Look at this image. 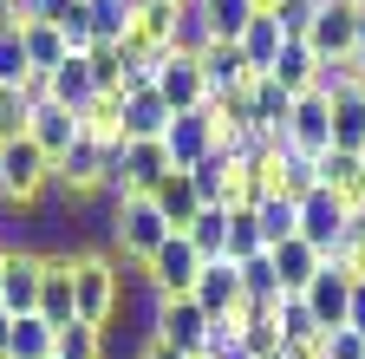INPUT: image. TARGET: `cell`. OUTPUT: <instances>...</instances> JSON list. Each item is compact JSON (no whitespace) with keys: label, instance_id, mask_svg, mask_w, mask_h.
Masks as SVG:
<instances>
[{"label":"cell","instance_id":"cell-46","mask_svg":"<svg viewBox=\"0 0 365 359\" xmlns=\"http://www.w3.org/2000/svg\"><path fill=\"white\" fill-rule=\"evenodd\" d=\"M176 7H182V0H176Z\"/></svg>","mask_w":365,"mask_h":359},{"label":"cell","instance_id":"cell-8","mask_svg":"<svg viewBox=\"0 0 365 359\" xmlns=\"http://www.w3.org/2000/svg\"><path fill=\"white\" fill-rule=\"evenodd\" d=\"M39 288H46V248H14V255H7L0 307H7L14 320H26V313H39Z\"/></svg>","mask_w":365,"mask_h":359},{"label":"cell","instance_id":"cell-30","mask_svg":"<svg viewBox=\"0 0 365 359\" xmlns=\"http://www.w3.org/2000/svg\"><path fill=\"white\" fill-rule=\"evenodd\" d=\"M333 151H346V157L365 151V105L359 98H333Z\"/></svg>","mask_w":365,"mask_h":359},{"label":"cell","instance_id":"cell-35","mask_svg":"<svg viewBox=\"0 0 365 359\" xmlns=\"http://www.w3.org/2000/svg\"><path fill=\"white\" fill-rule=\"evenodd\" d=\"M242 288H248V300H281V275H274V255H255V261L242 268Z\"/></svg>","mask_w":365,"mask_h":359},{"label":"cell","instance_id":"cell-20","mask_svg":"<svg viewBox=\"0 0 365 359\" xmlns=\"http://www.w3.org/2000/svg\"><path fill=\"white\" fill-rule=\"evenodd\" d=\"M176 124V111L163 105V92L150 85V92H130L124 98V138L137 144V138H163V131Z\"/></svg>","mask_w":365,"mask_h":359},{"label":"cell","instance_id":"cell-7","mask_svg":"<svg viewBox=\"0 0 365 359\" xmlns=\"http://www.w3.org/2000/svg\"><path fill=\"white\" fill-rule=\"evenodd\" d=\"M287 151H300V157H313V163L333 151V98H319V92L294 98V118H287Z\"/></svg>","mask_w":365,"mask_h":359},{"label":"cell","instance_id":"cell-33","mask_svg":"<svg viewBox=\"0 0 365 359\" xmlns=\"http://www.w3.org/2000/svg\"><path fill=\"white\" fill-rule=\"evenodd\" d=\"M20 33H0V92H20V85L33 79V59H26V39Z\"/></svg>","mask_w":365,"mask_h":359},{"label":"cell","instance_id":"cell-17","mask_svg":"<svg viewBox=\"0 0 365 359\" xmlns=\"http://www.w3.org/2000/svg\"><path fill=\"white\" fill-rule=\"evenodd\" d=\"M91 98H98V72H91V53H72L59 72H53V105H66V111H91Z\"/></svg>","mask_w":365,"mask_h":359},{"label":"cell","instance_id":"cell-18","mask_svg":"<svg viewBox=\"0 0 365 359\" xmlns=\"http://www.w3.org/2000/svg\"><path fill=\"white\" fill-rule=\"evenodd\" d=\"M150 196H157V209H163V222H170L176 236L190 229L196 216H202V196H196V176H190V170H170V176H163V183H157Z\"/></svg>","mask_w":365,"mask_h":359},{"label":"cell","instance_id":"cell-41","mask_svg":"<svg viewBox=\"0 0 365 359\" xmlns=\"http://www.w3.org/2000/svg\"><path fill=\"white\" fill-rule=\"evenodd\" d=\"M352 236H359V242H365V196H359V203H352Z\"/></svg>","mask_w":365,"mask_h":359},{"label":"cell","instance_id":"cell-39","mask_svg":"<svg viewBox=\"0 0 365 359\" xmlns=\"http://www.w3.org/2000/svg\"><path fill=\"white\" fill-rule=\"evenodd\" d=\"M7 353H14V313L0 307V359H7Z\"/></svg>","mask_w":365,"mask_h":359},{"label":"cell","instance_id":"cell-43","mask_svg":"<svg viewBox=\"0 0 365 359\" xmlns=\"http://www.w3.org/2000/svg\"><path fill=\"white\" fill-rule=\"evenodd\" d=\"M0 288H7V248H0Z\"/></svg>","mask_w":365,"mask_h":359},{"label":"cell","instance_id":"cell-45","mask_svg":"<svg viewBox=\"0 0 365 359\" xmlns=\"http://www.w3.org/2000/svg\"><path fill=\"white\" fill-rule=\"evenodd\" d=\"M359 163H365V151H359Z\"/></svg>","mask_w":365,"mask_h":359},{"label":"cell","instance_id":"cell-40","mask_svg":"<svg viewBox=\"0 0 365 359\" xmlns=\"http://www.w3.org/2000/svg\"><path fill=\"white\" fill-rule=\"evenodd\" d=\"M346 327H359V333H365V281H359V294H352V320H346Z\"/></svg>","mask_w":365,"mask_h":359},{"label":"cell","instance_id":"cell-1","mask_svg":"<svg viewBox=\"0 0 365 359\" xmlns=\"http://www.w3.org/2000/svg\"><path fill=\"white\" fill-rule=\"evenodd\" d=\"M176 229L163 222L157 196H124V203H105V248L130 268H150V255L170 242Z\"/></svg>","mask_w":365,"mask_h":359},{"label":"cell","instance_id":"cell-27","mask_svg":"<svg viewBox=\"0 0 365 359\" xmlns=\"http://www.w3.org/2000/svg\"><path fill=\"white\" fill-rule=\"evenodd\" d=\"M182 236L196 242V255H202V261H228V209H202Z\"/></svg>","mask_w":365,"mask_h":359},{"label":"cell","instance_id":"cell-37","mask_svg":"<svg viewBox=\"0 0 365 359\" xmlns=\"http://www.w3.org/2000/svg\"><path fill=\"white\" fill-rule=\"evenodd\" d=\"M319 353L327 359H365V333L359 327H333L327 340H319Z\"/></svg>","mask_w":365,"mask_h":359},{"label":"cell","instance_id":"cell-23","mask_svg":"<svg viewBox=\"0 0 365 359\" xmlns=\"http://www.w3.org/2000/svg\"><path fill=\"white\" fill-rule=\"evenodd\" d=\"M255 222H261V242H267V255H274L281 242L300 236V203H287V196H261V203H255Z\"/></svg>","mask_w":365,"mask_h":359},{"label":"cell","instance_id":"cell-13","mask_svg":"<svg viewBox=\"0 0 365 359\" xmlns=\"http://www.w3.org/2000/svg\"><path fill=\"white\" fill-rule=\"evenodd\" d=\"M163 144H170L176 170H196L202 157H215V124H209V105H202V111H182V118L163 131Z\"/></svg>","mask_w":365,"mask_h":359},{"label":"cell","instance_id":"cell-21","mask_svg":"<svg viewBox=\"0 0 365 359\" xmlns=\"http://www.w3.org/2000/svg\"><path fill=\"white\" fill-rule=\"evenodd\" d=\"M242 53H248V66H255V72H274V66H281V53H287L281 20H274V14H255V26L242 33Z\"/></svg>","mask_w":365,"mask_h":359},{"label":"cell","instance_id":"cell-6","mask_svg":"<svg viewBox=\"0 0 365 359\" xmlns=\"http://www.w3.org/2000/svg\"><path fill=\"white\" fill-rule=\"evenodd\" d=\"M352 294H359V281L346 275L339 261H327V268H319V275H313V288H307L300 300L313 307L319 333H333V327H346V320H352Z\"/></svg>","mask_w":365,"mask_h":359},{"label":"cell","instance_id":"cell-24","mask_svg":"<svg viewBox=\"0 0 365 359\" xmlns=\"http://www.w3.org/2000/svg\"><path fill=\"white\" fill-rule=\"evenodd\" d=\"M274 327H281L287 346H319V340H327V333H319V320H313V307H307L300 294H281V300H274Z\"/></svg>","mask_w":365,"mask_h":359},{"label":"cell","instance_id":"cell-2","mask_svg":"<svg viewBox=\"0 0 365 359\" xmlns=\"http://www.w3.org/2000/svg\"><path fill=\"white\" fill-rule=\"evenodd\" d=\"M0 190H7L14 209H39L46 196H53V157H46L33 138L0 144Z\"/></svg>","mask_w":365,"mask_h":359},{"label":"cell","instance_id":"cell-19","mask_svg":"<svg viewBox=\"0 0 365 359\" xmlns=\"http://www.w3.org/2000/svg\"><path fill=\"white\" fill-rule=\"evenodd\" d=\"M319 268H327V255H319L313 242H300V236L274 248V275H281V294H307Z\"/></svg>","mask_w":365,"mask_h":359},{"label":"cell","instance_id":"cell-10","mask_svg":"<svg viewBox=\"0 0 365 359\" xmlns=\"http://www.w3.org/2000/svg\"><path fill=\"white\" fill-rule=\"evenodd\" d=\"M72 261H78V248H53V255H46V288H39V320H46V327H72V320H78Z\"/></svg>","mask_w":365,"mask_h":359},{"label":"cell","instance_id":"cell-12","mask_svg":"<svg viewBox=\"0 0 365 359\" xmlns=\"http://www.w3.org/2000/svg\"><path fill=\"white\" fill-rule=\"evenodd\" d=\"M196 307L209 320H228V313L248 307V288H242V268L235 261H202V281H196Z\"/></svg>","mask_w":365,"mask_h":359},{"label":"cell","instance_id":"cell-28","mask_svg":"<svg viewBox=\"0 0 365 359\" xmlns=\"http://www.w3.org/2000/svg\"><path fill=\"white\" fill-rule=\"evenodd\" d=\"M105 327H91V320H72V327H59V340H53V359H105Z\"/></svg>","mask_w":365,"mask_h":359},{"label":"cell","instance_id":"cell-5","mask_svg":"<svg viewBox=\"0 0 365 359\" xmlns=\"http://www.w3.org/2000/svg\"><path fill=\"white\" fill-rule=\"evenodd\" d=\"M209 333H215V320L196 307V294H182V300H163V307H157V333H150V340L202 359V353H209Z\"/></svg>","mask_w":365,"mask_h":359},{"label":"cell","instance_id":"cell-15","mask_svg":"<svg viewBox=\"0 0 365 359\" xmlns=\"http://www.w3.org/2000/svg\"><path fill=\"white\" fill-rule=\"evenodd\" d=\"M26 138H33L46 157L59 163V157H66V151L85 138V118H78V111H66V105H39V111H33V131H26Z\"/></svg>","mask_w":365,"mask_h":359},{"label":"cell","instance_id":"cell-34","mask_svg":"<svg viewBox=\"0 0 365 359\" xmlns=\"http://www.w3.org/2000/svg\"><path fill=\"white\" fill-rule=\"evenodd\" d=\"M59 33H66L72 53H91V46H98V33H91V0H72L66 20H59Z\"/></svg>","mask_w":365,"mask_h":359},{"label":"cell","instance_id":"cell-22","mask_svg":"<svg viewBox=\"0 0 365 359\" xmlns=\"http://www.w3.org/2000/svg\"><path fill=\"white\" fill-rule=\"evenodd\" d=\"M319 190H333L346 209L365 196V163L359 157H346V151H327V157H319Z\"/></svg>","mask_w":365,"mask_h":359},{"label":"cell","instance_id":"cell-32","mask_svg":"<svg viewBox=\"0 0 365 359\" xmlns=\"http://www.w3.org/2000/svg\"><path fill=\"white\" fill-rule=\"evenodd\" d=\"M53 340H59V327H46L39 313H26V320H14V353L7 359H53Z\"/></svg>","mask_w":365,"mask_h":359},{"label":"cell","instance_id":"cell-16","mask_svg":"<svg viewBox=\"0 0 365 359\" xmlns=\"http://www.w3.org/2000/svg\"><path fill=\"white\" fill-rule=\"evenodd\" d=\"M196 14H202V26L215 33V46H242V33L255 26L261 0H196Z\"/></svg>","mask_w":365,"mask_h":359},{"label":"cell","instance_id":"cell-14","mask_svg":"<svg viewBox=\"0 0 365 359\" xmlns=\"http://www.w3.org/2000/svg\"><path fill=\"white\" fill-rule=\"evenodd\" d=\"M202 79H209V98H242L261 72L248 66L242 46H209V53H202Z\"/></svg>","mask_w":365,"mask_h":359},{"label":"cell","instance_id":"cell-25","mask_svg":"<svg viewBox=\"0 0 365 359\" xmlns=\"http://www.w3.org/2000/svg\"><path fill=\"white\" fill-rule=\"evenodd\" d=\"M274 79H281L294 98H307L313 85H319V53L307 46V39H287V53H281V66H274Z\"/></svg>","mask_w":365,"mask_h":359},{"label":"cell","instance_id":"cell-3","mask_svg":"<svg viewBox=\"0 0 365 359\" xmlns=\"http://www.w3.org/2000/svg\"><path fill=\"white\" fill-rule=\"evenodd\" d=\"M300 242H313L319 255H339L346 242H352V209L333 196V190H313L307 203H300Z\"/></svg>","mask_w":365,"mask_h":359},{"label":"cell","instance_id":"cell-44","mask_svg":"<svg viewBox=\"0 0 365 359\" xmlns=\"http://www.w3.org/2000/svg\"><path fill=\"white\" fill-rule=\"evenodd\" d=\"M352 7H365V0H352Z\"/></svg>","mask_w":365,"mask_h":359},{"label":"cell","instance_id":"cell-11","mask_svg":"<svg viewBox=\"0 0 365 359\" xmlns=\"http://www.w3.org/2000/svg\"><path fill=\"white\" fill-rule=\"evenodd\" d=\"M352 39H359V7H352V0H327V7L313 14L307 46L319 59H352Z\"/></svg>","mask_w":365,"mask_h":359},{"label":"cell","instance_id":"cell-29","mask_svg":"<svg viewBox=\"0 0 365 359\" xmlns=\"http://www.w3.org/2000/svg\"><path fill=\"white\" fill-rule=\"evenodd\" d=\"M255 255H267V242H261V222H255V209H228V261H235V268H248Z\"/></svg>","mask_w":365,"mask_h":359},{"label":"cell","instance_id":"cell-9","mask_svg":"<svg viewBox=\"0 0 365 359\" xmlns=\"http://www.w3.org/2000/svg\"><path fill=\"white\" fill-rule=\"evenodd\" d=\"M157 92H163V105L182 118V111H202L209 105V79H202V59H176V53H163L157 59Z\"/></svg>","mask_w":365,"mask_h":359},{"label":"cell","instance_id":"cell-31","mask_svg":"<svg viewBox=\"0 0 365 359\" xmlns=\"http://www.w3.org/2000/svg\"><path fill=\"white\" fill-rule=\"evenodd\" d=\"M209 46H215V33L202 26V14H196V0H190V7L176 14V39H170V53H176V59H202Z\"/></svg>","mask_w":365,"mask_h":359},{"label":"cell","instance_id":"cell-4","mask_svg":"<svg viewBox=\"0 0 365 359\" xmlns=\"http://www.w3.org/2000/svg\"><path fill=\"white\" fill-rule=\"evenodd\" d=\"M144 281H150L163 300H182V294H196V281H202V255H196V242H190V236H170V242L150 255Z\"/></svg>","mask_w":365,"mask_h":359},{"label":"cell","instance_id":"cell-26","mask_svg":"<svg viewBox=\"0 0 365 359\" xmlns=\"http://www.w3.org/2000/svg\"><path fill=\"white\" fill-rule=\"evenodd\" d=\"M20 39H26V59H33V72H46V79H53V72L72 59V46H66V33H59V26H39V20H33Z\"/></svg>","mask_w":365,"mask_h":359},{"label":"cell","instance_id":"cell-36","mask_svg":"<svg viewBox=\"0 0 365 359\" xmlns=\"http://www.w3.org/2000/svg\"><path fill=\"white\" fill-rule=\"evenodd\" d=\"M313 14H319V0H281V7H274V20H281L287 39H307L313 33Z\"/></svg>","mask_w":365,"mask_h":359},{"label":"cell","instance_id":"cell-38","mask_svg":"<svg viewBox=\"0 0 365 359\" xmlns=\"http://www.w3.org/2000/svg\"><path fill=\"white\" fill-rule=\"evenodd\" d=\"M137 359H190V353H176V346H163V340H144V346H137Z\"/></svg>","mask_w":365,"mask_h":359},{"label":"cell","instance_id":"cell-42","mask_svg":"<svg viewBox=\"0 0 365 359\" xmlns=\"http://www.w3.org/2000/svg\"><path fill=\"white\" fill-rule=\"evenodd\" d=\"M352 98H359V105H365V72H359V85H352Z\"/></svg>","mask_w":365,"mask_h":359}]
</instances>
